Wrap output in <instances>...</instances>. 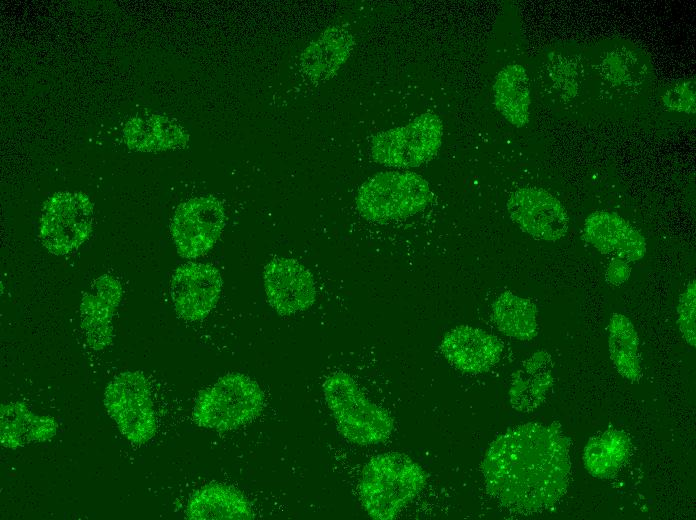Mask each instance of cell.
I'll return each instance as SVG.
<instances>
[{
	"label": "cell",
	"mask_w": 696,
	"mask_h": 520,
	"mask_svg": "<svg viewBox=\"0 0 696 520\" xmlns=\"http://www.w3.org/2000/svg\"><path fill=\"white\" fill-rule=\"evenodd\" d=\"M570 440L556 422L526 423L496 437L481 463L489 495L504 508L533 514L552 508L566 493Z\"/></svg>",
	"instance_id": "1"
},
{
	"label": "cell",
	"mask_w": 696,
	"mask_h": 520,
	"mask_svg": "<svg viewBox=\"0 0 696 520\" xmlns=\"http://www.w3.org/2000/svg\"><path fill=\"white\" fill-rule=\"evenodd\" d=\"M424 469L411 457L387 452L364 466L359 494L367 514L378 520L394 519L426 484Z\"/></svg>",
	"instance_id": "2"
},
{
	"label": "cell",
	"mask_w": 696,
	"mask_h": 520,
	"mask_svg": "<svg viewBox=\"0 0 696 520\" xmlns=\"http://www.w3.org/2000/svg\"><path fill=\"white\" fill-rule=\"evenodd\" d=\"M322 390L337 429L348 441L357 445H374L390 437L394 421L387 410L366 397L349 374H329Z\"/></svg>",
	"instance_id": "3"
},
{
	"label": "cell",
	"mask_w": 696,
	"mask_h": 520,
	"mask_svg": "<svg viewBox=\"0 0 696 520\" xmlns=\"http://www.w3.org/2000/svg\"><path fill=\"white\" fill-rule=\"evenodd\" d=\"M263 407L264 394L255 380L228 373L199 393L193 419L203 428L230 431L254 420Z\"/></svg>",
	"instance_id": "4"
},
{
	"label": "cell",
	"mask_w": 696,
	"mask_h": 520,
	"mask_svg": "<svg viewBox=\"0 0 696 520\" xmlns=\"http://www.w3.org/2000/svg\"><path fill=\"white\" fill-rule=\"evenodd\" d=\"M429 183L412 172L375 174L358 189L356 206L367 220L387 222L412 216L429 203Z\"/></svg>",
	"instance_id": "5"
},
{
	"label": "cell",
	"mask_w": 696,
	"mask_h": 520,
	"mask_svg": "<svg viewBox=\"0 0 696 520\" xmlns=\"http://www.w3.org/2000/svg\"><path fill=\"white\" fill-rule=\"evenodd\" d=\"M443 135L441 119L424 113L409 124L382 131L371 141V156L377 163L400 168L420 166L438 152Z\"/></svg>",
	"instance_id": "6"
},
{
	"label": "cell",
	"mask_w": 696,
	"mask_h": 520,
	"mask_svg": "<svg viewBox=\"0 0 696 520\" xmlns=\"http://www.w3.org/2000/svg\"><path fill=\"white\" fill-rule=\"evenodd\" d=\"M104 405L121 434L133 444H144L155 434L156 415L149 385L138 371H125L107 385Z\"/></svg>",
	"instance_id": "7"
},
{
	"label": "cell",
	"mask_w": 696,
	"mask_h": 520,
	"mask_svg": "<svg viewBox=\"0 0 696 520\" xmlns=\"http://www.w3.org/2000/svg\"><path fill=\"white\" fill-rule=\"evenodd\" d=\"M93 205L81 192H58L44 204L39 234L45 248L65 255L78 249L92 231Z\"/></svg>",
	"instance_id": "8"
},
{
	"label": "cell",
	"mask_w": 696,
	"mask_h": 520,
	"mask_svg": "<svg viewBox=\"0 0 696 520\" xmlns=\"http://www.w3.org/2000/svg\"><path fill=\"white\" fill-rule=\"evenodd\" d=\"M225 225V210L214 196H200L181 203L170 230L178 254L187 259L204 255L217 242Z\"/></svg>",
	"instance_id": "9"
},
{
	"label": "cell",
	"mask_w": 696,
	"mask_h": 520,
	"mask_svg": "<svg viewBox=\"0 0 696 520\" xmlns=\"http://www.w3.org/2000/svg\"><path fill=\"white\" fill-rule=\"evenodd\" d=\"M507 210L512 221L535 239L554 242L568 231L566 209L545 189L523 187L515 190L507 201Z\"/></svg>",
	"instance_id": "10"
},
{
	"label": "cell",
	"mask_w": 696,
	"mask_h": 520,
	"mask_svg": "<svg viewBox=\"0 0 696 520\" xmlns=\"http://www.w3.org/2000/svg\"><path fill=\"white\" fill-rule=\"evenodd\" d=\"M219 270L206 263L190 262L179 266L170 281V296L177 315L189 322L207 317L222 292Z\"/></svg>",
	"instance_id": "11"
},
{
	"label": "cell",
	"mask_w": 696,
	"mask_h": 520,
	"mask_svg": "<svg viewBox=\"0 0 696 520\" xmlns=\"http://www.w3.org/2000/svg\"><path fill=\"white\" fill-rule=\"evenodd\" d=\"M264 291L269 305L281 316L310 308L316 300L312 273L298 260L275 258L263 271Z\"/></svg>",
	"instance_id": "12"
},
{
	"label": "cell",
	"mask_w": 696,
	"mask_h": 520,
	"mask_svg": "<svg viewBox=\"0 0 696 520\" xmlns=\"http://www.w3.org/2000/svg\"><path fill=\"white\" fill-rule=\"evenodd\" d=\"M440 351L458 370L483 373L499 361L502 344L494 335L480 328L459 325L444 335Z\"/></svg>",
	"instance_id": "13"
},
{
	"label": "cell",
	"mask_w": 696,
	"mask_h": 520,
	"mask_svg": "<svg viewBox=\"0 0 696 520\" xmlns=\"http://www.w3.org/2000/svg\"><path fill=\"white\" fill-rule=\"evenodd\" d=\"M583 237L600 253L626 262L640 260L647 251L644 237L614 212L595 211L584 222Z\"/></svg>",
	"instance_id": "14"
},
{
	"label": "cell",
	"mask_w": 696,
	"mask_h": 520,
	"mask_svg": "<svg viewBox=\"0 0 696 520\" xmlns=\"http://www.w3.org/2000/svg\"><path fill=\"white\" fill-rule=\"evenodd\" d=\"M120 282L104 274L83 294L80 304L81 326L88 346L102 350L112 341V318L122 297Z\"/></svg>",
	"instance_id": "15"
},
{
	"label": "cell",
	"mask_w": 696,
	"mask_h": 520,
	"mask_svg": "<svg viewBox=\"0 0 696 520\" xmlns=\"http://www.w3.org/2000/svg\"><path fill=\"white\" fill-rule=\"evenodd\" d=\"M354 44V37L346 28L328 27L302 52L301 71L313 82L330 79L350 57Z\"/></svg>",
	"instance_id": "16"
},
{
	"label": "cell",
	"mask_w": 696,
	"mask_h": 520,
	"mask_svg": "<svg viewBox=\"0 0 696 520\" xmlns=\"http://www.w3.org/2000/svg\"><path fill=\"white\" fill-rule=\"evenodd\" d=\"M554 384V363L546 350H538L513 373L509 402L519 412L528 413L546 400Z\"/></svg>",
	"instance_id": "17"
},
{
	"label": "cell",
	"mask_w": 696,
	"mask_h": 520,
	"mask_svg": "<svg viewBox=\"0 0 696 520\" xmlns=\"http://www.w3.org/2000/svg\"><path fill=\"white\" fill-rule=\"evenodd\" d=\"M186 516L192 520H249L255 513L238 489L223 483H209L191 495Z\"/></svg>",
	"instance_id": "18"
},
{
	"label": "cell",
	"mask_w": 696,
	"mask_h": 520,
	"mask_svg": "<svg viewBox=\"0 0 696 520\" xmlns=\"http://www.w3.org/2000/svg\"><path fill=\"white\" fill-rule=\"evenodd\" d=\"M0 427L1 443L10 449L32 442H45L57 432L54 418L36 415L21 402L1 406Z\"/></svg>",
	"instance_id": "19"
},
{
	"label": "cell",
	"mask_w": 696,
	"mask_h": 520,
	"mask_svg": "<svg viewBox=\"0 0 696 520\" xmlns=\"http://www.w3.org/2000/svg\"><path fill=\"white\" fill-rule=\"evenodd\" d=\"M493 97L496 109L510 124L520 128L529 122L530 83L522 65L509 64L498 72Z\"/></svg>",
	"instance_id": "20"
},
{
	"label": "cell",
	"mask_w": 696,
	"mask_h": 520,
	"mask_svg": "<svg viewBox=\"0 0 696 520\" xmlns=\"http://www.w3.org/2000/svg\"><path fill=\"white\" fill-rule=\"evenodd\" d=\"M630 451L631 441L625 432L607 430L587 442L583 452L584 467L595 478H611L626 463Z\"/></svg>",
	"instance_id": "21"
},
{
	"label": "cell",
	"mask_w": 696,
	"mask_h": 520,
	"mask_svg": "<svg viewBox=\"0 0 696 520\" xmlns=\"http://www.w3.org/2000/svg\"><path fill=\"white\" fill-rule=\"evenodd\" d=\"M538 310L527 298L510 291L501 293L492 303V319L500 332L508 337L528 341L536 337Z\"/></svg>",
	"instance_id": "22"
},
{
	"label": "cell",
	"mask_w": 696,
	"mask_h": 520,
	"mask_svg": "<svg viewBox=\"0 0 696 520\" xmlns=\"http://www.w3.org/2000/svg\"><path fill=\"white\" fill-rule=\"evenodd\" d=\"M609 354L618 373L631 382L641 378L639 338L631 320L613 313L609 322Z\"/></svg>",
	"instance_id": "23"
},
{
	"label": "cell",
	"mask_w": 696,
	"mask_h": 520,
	"mask_svg": "<svg viewBox=\"0 0 696 520\" xmlns=\"http://www.w3.org/2000/svg\"><path fill=\"white\" fill-rule=\"evenodd\" d=\"M696 285L690 281L680 294L677 304V324L682 338L692 347L696 345Z\"/></svg>",
	"instance_id": "24"
},
{
	"label": "cell",
	"mask_w": 696,
	"mask_h": 520,
	"mask_svg": "<svg viewBox=\"0 0 696 520\" xmlns=\"http://www.w3.org/2000/svg\"><path fill=\"white\" fill-rule=\"evenodd\" d=\"M662 101L669 110L695 113V84L694 81H682L670 86L662 95Z\"/></svg>",
	"instance_id": "25"
},
{
	"label": "cell",
	"mask_w": 696,
	"mask_h": 520,
	"mask_svg": "<svg viewBox=\"0 0 696 520\" xmlns=\"http://www.w3.org/2000/svg\"><path fill=\"white\" fill-rule=\"evenodd\" d=\"M631 268L628 262L614 258L606 271V281L612 285H620L630 276Z\"/></svg>",
	"instance_id": "26"
}]
</instances>
